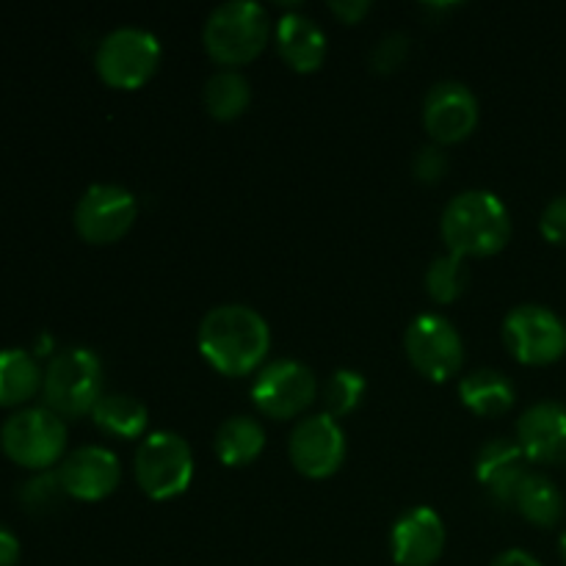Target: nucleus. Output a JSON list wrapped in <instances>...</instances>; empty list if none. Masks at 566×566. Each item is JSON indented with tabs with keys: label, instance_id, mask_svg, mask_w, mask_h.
Wrapping results in <instances>:
<instances>
[{
	"label": "nucleus",
	"instance_id": "obj_13",
	"mask_svg": "<svg viewBox=\"0 0 566 566\" xmlns=\"http://www.w3.org/2000/svg\"><path fill=\"white\" fill-rule=\"evenodd\" d=\"M423 122L434 142L457 144L479 125V99L464 83L440 81L426 94Z\"/></svg>",
	"mask_w": 566,
	"mask_h": 566
},
{
	"label": "nucleus",
	"instance_id": "obj_30",
	"mask_svg": "<svg viewBox=\"0 0 566 566\" xmlns=\"http://www.w3.org/2000/svg\"><path fill=\"white\" fill-rule=\"evenodd\" d=\"M539 230L551 243L566 247V193L564 197L553 199V202L542 210Z\"/></svg>",
	"mask_w": 566,
	"mask_h": 566
},
{
	"label": "nucleus",
	"instance_id": "obj_14",
	"mask_svg": "<svg viewBox=\"0 0 566 566\" xmlns=\"http://www.w3.org/2000/svg\"><path fill=\"white\" fill-rule=\"evenodd\" d=\"M446 547V525L429 506H415L396 520L390 553L398 566H431Z\"/></svg>",
	"mask_w": 566,
	"mask_h": 566
},
{
	"label": "nucleus",
	"instance_id": "obj_15",
	"mask_svg": "<svg viewBox=\"0 0 566 566\" xmlns=\"http://www.w3.org/2000/svg\"><path fill=\"white\" fill-rule=\"evenodd\" d=\"M66 495L77 501H103L119 486L122 468L114 451L86 446L72 451L59 470Z\"/></svg>",
	"mask_w": 566,
	"mask_h": 566
},
{
	"label": "nucleus",
	"instance_id": "obj_2",
	"mask_svg": "<svg viewBox=\"0 0 566 566\" xmlns=\"http://www.w3.org/2000/svg\"><path fill=\"white\" fill-rule=\"evenodd\" d=\"M442 241L459 258H490L501 252L512 235V219L492 191H462L442 210Z\"/></svg>",
	"mask_w": 566,
	"mask_h": 566
},
{
	"label": "nucleus",
	"instance_id": "obj_21",
	"mask_svg": "<svg viewBox=\"0 0 566 566\" xmlns=\"http://www.w3.org/2000/svg\"><path fill=\"white\" fill-rule=\"evenodd\" d=\"M265 431L254 418H230L216 431V453L227 468H243L252 464L263 453Z\"/></svg>",
	"mask_w": 566,
	"mask_h": 566
},
{
	"label": "nucleus",
	"instance_id": "obj_3",
	"mask_svg": "<svg viewBox=\"0 0 566 566\" xmlns=\"http://www.w3.org/2000/svg\"><path fill=\"white\" fill-rule=\"evenodd\" d=\"M202 39L210 59L219 64H247L258 59L269 42V14L254 0H230L210 11Z\"/></svg>",
	"mask_w": 566,
	"mask_h": 566
},
{
	"label": "nucleus",
	"instance_id": "obj_24",
	"mask_svg": "<svg viewBox=\"0 0 566 566\" xmlns=\"http://www.w3.org/2000/svg\"><path fill=\"white\" fill-rule=\"evenodd\" d=\"M249 99H252L249 81L235 70L213 72L205 83V108L210 111L213 119H235L247 111Z\"/></svg>",
	"mask_w": 566,
	"mask_h": 566
},
{
	"label": "nucleus",
	"instance_id": "obj_25",
	"mask_svg": "<svg viewBox=\"0 0 566 566\" xmlns=\"http://www.w3.org/2000/svg\"><path fill=\"white\" fill-rule=\"evenodd\" d=\"M470 280V271L464 258L459 254L448 252L442 258H437L434 263L429 265L426 271V287H429V296L440 304H451L457 302L459 296L464 293Z\"/></svg>",
	"mask_w": 566,
	"mask_h": 566
},
{
	"label": "nucleus",
	"instance_id": "obj_9",
	"mask_svg": "<svg viewBox=\"0 0 566 566\" xmlns=\"http://www.w3.org/2000/svg\"><path fill=\"white\" fill-rule=\"evenodd\" d=\"M138 216V202L127 188L114 182H94L75 205L77 235L94 247H105L130 232Z\"/></svg>",
	"mask_w": 566,
	"mask_h": 566
},
{
	"label": "nucleus",
	"instance_id": "obj_18",
	"mask_svg": "<svg viewBox=\"0 0 566 566\" xmlns=\"http://www.w3.org/2000/svg\"><path fill=\"white\" fill-rule=\"evenodd\" d=\"M276 44L282 59L296 72H315L326 59V33L313 17L298 11H291L276 22Z\"/></svg>",
	"mask_w": 566,
	"mask_h": 566
},
{
	"label": "nucleus",
	"instance_id": "obj_12",
	"mask_svg": "<svg viewBox=\"0 0 566 566\" xmlns=\"http://www.w3.org/2000/svg\"><path fill=\"white\" fill-rule=\"evenodd\" d=\"M293 468L307 479H326L337 473L346 459V434L329 415L298 420L287 442Z\"/></svg>",
	"mask_w": 566,
	"mask_h": 566
},
{
	"label": "nucleus",
	"instance_id": "obj_7",
	"mask_svg": "<svg viewBox=\"0 0 566 566\" xmlns=\"http://www.w3.org/2000/svg\"><path fill=\"white\" fill-rule=\"evenodd\" d=\"M99 77L114 88H138L160 64V42L155 33L136 25L114 28L97 48Z\"/></svg>",
	"mask_w": 566,
	"mask_h": 566
},
{
	"label": "nucleus",
	"instance_id": "obj_20",
	"mask_svg": "<svg viewBox=\"0 0 566 566\" xmlns=\"http://www.w3.org/2000/svg\"><path fill=\"white\" fill-rule=\"evenodd\" d=\"M42 370L22 348L0 352V407H20L42 390Z\"/></svg>",
	"mask_w": 566,
	"mask_h": 566
},
{
	"label": "nucleus",
	"instance_id": "obj_23",
	"mask_svg": "<svg viewBox=\"0 0 566 566\" xmlns=\"http://www.w3.org/2000/svg\"><path fill=\"white\" fill-rule=\"evenodd\" d=\"M514 506L523 514L528 523L539 525V528H553L558 520L564 517V495L547 475L528 473L520 484Z\"/></svg>",
	"mask_w": 566,
	"mask_h": 566
},
{
	"label": "nucleus",
	"instance_id": "obj_5",
	"mask_svg": "<svg viewBox=\"0 0 566 566\" xmlns=\"http://www.w3.org/2000/svg\"><path fill=\"white\" fill-rule=\"evenodd\" d=\"M133 473L144 495L153 501L182 495L193 479L191 446L175 431H155L138 446Z\"/></svg>",
	"mask_w": 566,
	"mask_h": 566
},
{
	"label": "nucleus",
	"instance_id": "obj_8",
	"mask_svg": "<svg viewBox=\"0 0 566 566\" xmlns=\"http://www.w3.org/2000/svg\"><path fill=\"white\" fill-rule=\"evenodd\" d=\"M503 340L520 363L551 365L566 354V324L542 304H520L503 321Z\"/></svg>",
	"mask_w": 566,
	"mask_h": 566
},
{
	"label": "nucleus",
	"instance_id": "obj_32",
	"mask_svg": "<svg viewBox=\"0 0 566 566\" xmlns=\"http://www.w3.org/2000/svg\"><path fill=\"white\" fill-rule=\"evenodd\" d=\"M17 562H20V542L0 525V566H14Z\"/></svg>",
	"mask_w": 566,
	"mask_h": 566
},
{
	"label": "nucleus",
	"instance_id": "obj_10",
	"mask_svg": "<svg viewBox=\"0 0 566 566\" xmlns=\"http://www.w3.org/2000/svg\"><path fill=\"white\" fill-rule=\"evenodd\" d=\"M403 348L415 368L431 381H446L462 368L464 343L459 337L457 326L448 318L434 313L418 315L407 326L403 335Z\"/></svg>",
	"mask_w": 566,
	"mask_h": 566
},
{
	"label": "nucleus",
	"instance_id": "obj_33",
	"mask_svg": "<svg viewBox=\"0 0 566 566\" xmlns=\"http://www.w3.org/2000/svg\"><path fill=\"white\" fill-rule=\"evenodd\" d=\"M492 566H542V564L525 551H506L492 562Z\"/></svg>",
	"mask_w": 566,
	"mask_h": 566
},
{
	"label": "nucleus",
	"instance_id": "obj_22",
	"mask_svg": "<svg viewBox=\"0 0 566 566\" xmlns=\"http://www.w3.org/2000/svg\"><path fill=\"white\" fill-rule=\"evenodd\" d=\"M92 418L97 429L105 434L119 437V440H136L144 434L149 423V412L138 398L125 396V392H108L92 409Z\"/></svg>",
	"mask_w": 566,
	"mask_h": 566
},
{
	"label": "nucleus",
	"instance_id": "obj_1",
	"mask_svg": "<svg viewBox=\"0 0 566 566\" xmlns=\"http://www.w3.org/2000/svg\"><path fill=\"white\" fill-rule=\"evenodd\" d=\"M271 332L247 304H221L199 324V352L224 376H247L265 359Z\"/></svg>",
	"mask_w": 566,
	"mask_h": 566
},
{
	"label": "nucleus",
	"instance_id": "obj_19",
	"mask_svg": "<svg viewBox=\"0 0 566 566\" xmlns=\"http://www.w3.org/2000/svg\"><path fill=\"white\" fill-rule=\"evenodd\" d=\"M459 396H462L464 407L473 409L475 415H503L506 409H512L517 390L506 374L495 368H481L464 376L459 385Z\"/></svg>",
	"mask_w": 566,
	"mask_h": 566
},
{
	"label": "nucleus",
	"instance_id": "obj_16",
	"mask_svg": "<svg viewBox=\"0 0 566 566\" xmlns=\"http://www.w3.org/2000/svg\"><path fill=\"white\" fill-rule=\"evenodd\" d=\"M517 446L531 462H566V403H534L517 420Z\"/></svg>",
	"mask_w": 566,
	"mask_h": 566
},
{
	"label": "nucleus",
	"instance_id": "obj_26",
	"mask_svg": "<svg viewBox=\"0 0 566 566\" xmlns=\"http://www.w3.org/2000/svg\"><path fill=\"white\" fill-rule=\"evenodd\" d=\"M365 396V379L357 370L340 368L329 376L324 385V407L329 418H343V415L354 412Z\"/></svg>",
	"mask_w": 566,
	"mask_h": 566
},
{
	"label": "nucleus",
	"instance_id": "obj_34",
	"mask_svg": "<svg viewBox=\"0 0 566 566\" xmlns=\"http://www.w3.org/2000/svg\"><path fill=\"white\" fill-rule=\"evenodd\" d=\"M562 553H564V562H566V531L562 534Z\"/></svg>",
	"mask_w": 566,
	"mask_h": 566
},
{
	"label": "nucleus",
	"instance_id": "obj_31",
	"mask_svg": "<svg viewBox=\"0 0 566 566\" xmlns=\"http://www.w3.org/2000/svg\"><path fill=\"white\" fill-rule=\"evenodd\" d=\"M329 9L343 22H359L370 11V3H365V0H335V3H329Z\"/></svg>",
	"mask_w": 566,
	"mask_h": 566
},
{
	"label": "nucleus",
	"instance_id": "obj_11",
	"mask_svg": "<svg viewBox=\"0 0 566 566\" xmlns=\"http://www.w3.org/2000/svg\"><path fill=\"white\" fill-rule=\"evenodd\" d=\"M318 396V385L307 365L296 359H276L258 374L252 387L254 407L274 420L302 415Z\"/></svg>",
	"mask_w": 566,
	"mask_h": 566
},
{
	"label": "nucleus",
	"instance_id": "obj_6",
	"mask_svg": "<svg viewBox=\"0 0 566 566\" xmlns=\"http://www.w3.org/2000/svg\"><path fill=\"white\" fill-rule=\"evenodd\" d=\"M0 448L20 468L48 470L64 453L66 426L48 407L20 409L0 429Z\"/></svg>",
	"mask_w": 566,
	"mask_h": 566
},
{
	"label": "nucleus",
	"instance_id": "obj_4",
	"mask_svg": "<svg viewBox=\"0 0 566 566\" xmlns=\"http://www.w3.org/2000/svg\"><path fill=\"white\" fill-rule=\"evenodd\" d=\"M44 407L59 418H81L103 398V365L88 348H66L50 359L42 381Z\"/></svg>",
	"mask_w": 566,
	"mask_h": 566
},
{
	"label": "nucleus",
	"instance_id": "obj_29",
	"mask_svg": "<svg viewBox=\"0 0 566 566\" xmlns=\"http://www.w3.org/2000/svg\"><path fill=\"white\" fill-rule=\"evenodd\" d=\"M412 169H415V177H418L420 182L442 180L448 171L446 153H442L440 147H434V144H431V147H423L418 155H415Z\"/></svg>",
	"mask_w": 566,
	"mask_h": 566
},
{
	"label": "nucleus",
	"instance_id": "obj_17",
	"mask_svg": "<svg viewBox=\"0 0 566 566\" xmlns=\"http://www.w3.org/2000/svg\"><path fill=\"white\" fill-rule=\"evenodd\" d=\"M525 453L517 442L512 440H492L486 442L475 459V475L486 486L492 497L503 506L514 503L520 484L525 481Z\"/></svg>",
	"mask_w": 566,
	"mask_h": 566
},
{
	"label": "nucleus",
	"instance_id": "obj_27",
	"mask_svg": "<svg viewBox=\"0 0 566 566\" xmlns=\"http://www.w3.org/2000/svg\"><path fill=\"white\" fill-rule=\"evenodd\" d=\"M64 495L66 490L59 473H42L22 486V503L28 506V512H44V509L59 506Z\"/></svg>",
	"mask_w": 566,
	"mask_h": 566
},
{
	"label": "nucleus",
	"instance_id": "obj_28",
	"mask_svg": "<svg viewBox=\"0 0 566 566\" xmlns=\"http://www.w3.org/2000/svg\"><path fill=\"white\" fill-rule=\"evenodd\" d=\"M409 55V36L401 31H392L379 39V44L370 53V66L376 72H396Z\"/></svg>",
	"mask_w": 566,
	"mask_h": 566
}]
</instances>
